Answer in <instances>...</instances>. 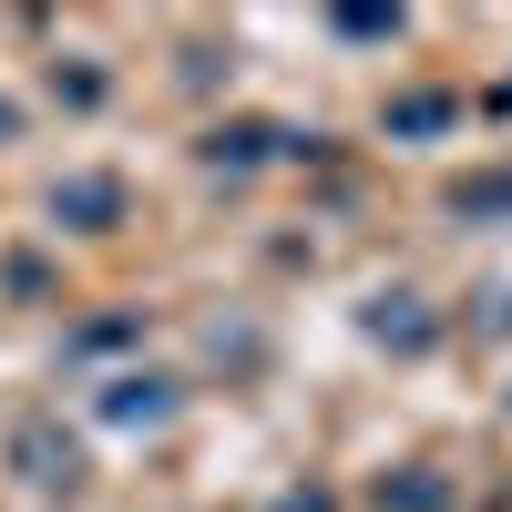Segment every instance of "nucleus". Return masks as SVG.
<instances>
[{
    "label": "nucleus",
    "instance_id": "obj_1",
    "mask_svg": "<svg viewBox=\"0 0 512 512\" xmlns=\"http://www.w3.org/2000/svg\"><path fill=\"white\" fill-rule=\"evenodd\" d=\"M11 451H21V482H41V492H72V482H82V451L52 431V420H21Z\"/></svg>",
    "mask_w": 512,
    "mask_h": 512
},
{
    "label": "nucleus",
    "instance_id": "obj_5",
    "mask_svg": "<svg viewBox=\"0 0 512 512\" xmlns=\"http://www.w3.org/2000/svg\"><path fill=\"white\" fill-rule=\"evenodd\" d=\"M277 512H328V502H318V492H297V502H277Z\"/></svg>",
    "mask_w": 512,
    "mask_h": 512
},
{
    "label": "nucleus",
    "instance_id": "obj_3",
    "mask_svg": "<svg viewBox=\"0 0 512 512\" xmlns=\"http://www.w3.org/2000/svg\"><path fill=\"white\" fill-rule=\"evenodd\" d=\"M62 216H93V226H103V216H113V185H62Z\"/></svg>",
    "mask_w": 512,
    "mask_h": 512
},
{
    "label": "nucleus",
    "instance_id": "obj_4",
    "mask_svg": "<svg viewBox=\"0 0 512 512\" xmlns=\"http://www.w3.org/2000/svg\"><path fill=\"white\" fill-rule=\"evenodd\" d=\"M379 512H441V482H400V492H379Z\"/></svg>",
    "mask_w": 512,
    "mask_h": 512
},
{
    "label": "nucleus",
    "instance_id": "obj_2",
    "mask_svg": "<svg viewBox=\"0 0 512 512\" xmlns=\"http://www.w3.org/2000/svg\"><path fill=\"white\" fill-rule=\"evenodd\" d=\"M103 410H113V420H164V379H113Z\"/></svg>",
    "mask_w": 512,
    "mask_h": 512
}]
</instances>
